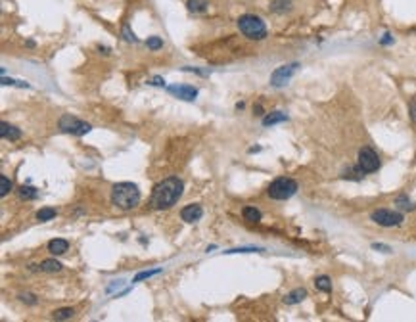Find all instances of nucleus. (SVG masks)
I'll list each match as a JSON object with an SVG mask.
<instances>
[{"mask_svg":"<svg viewBox=\"0 0 416 322\" xmlns=\"http://www.w3.org/2000/svg\"><path fill=\"white\" fill-rule=\"evenodd\" d=\"M408 115H410V121L416 123V98L408 102Z\"/></svg>","mask_w":416,"mask_h":322,"instance_id":"nucleus-31","label":"nucleus"},{"mask_svg":"<svg viewBox=\"0 0 416 322\" xmlns=\"http://www.w3.org/2000/svg\"><path fill=\"white\" fill-rule=\"evenodd\" d=\"M0 129H2V131H0V136H2V138H8V140H12V142L21 138V131H19L18 127L8 125L6 121L0 123Z\"/></svg>","mask_w":416,"mask_h":322,"instance_id":"nucleus-12","label":"nucleus"},{"mask_svg":"<svg viewBox=\"0 0 416 322\" xmlns=\"http://www.w3.org/2000/svg\"><path fill=\"white\" fill-rule=\"evenodd\" d=\"M297 183H295L294 178H290V176H278V178H274L272 183H270V186L267 188V196H269L270 200H278V201H284V200H290L292 196H295V192H297Z\"/></svg>","mask_w":416,"mask_h":322,"instance_id":"nucleus-4","label":"nucleus"},{"mask_svg":"<svg viewBox=\"0 0 416 322\" xmlns=\"http://www.w3.org/2000/svg\"><path fill=\"white\" fill-rule=\"evenodd\" d=\"M19 198L21 200H37L39 198V190L33 186H21L19 188Z\"/></svg>","mask_w":416,"mask_h":322,"instance_id":"nucleus-22","label":"nucleus"},{"mask_svg":"<svg viewBox=\"0 0 416 322\" xmlns=\"http://www.w3.org/2000/svg\"><path fill=\"white\" fill-rule=\"evenodd\" d=\"M121 35H123V39L127 41V43H138V39L134 37V33H130V27L125 23L123 25V31H121Z\"/></svg>","mask_w":416,"mask_h":322,"instance_id":"nucleus-28","label":"nucleus"},{"mask_svg":"<svg viewBox=\"0 0 416 322\" xmlns=\"http://www.w3.org/2000/svg\"><path fill=\"white\" fill-rule=\"evenodd\" d=\"M288 121V115L284 112H270V114L263 115V125L265 127H272V125H278V123Z\"/></svg>","mask_w":416,"mask_h":322,"instance_id":"nucleus-14","label":"nucleus"},{"mask_svg":"<svg viewBox=\"0 0 416 322\" xmlns=\"http://www.w3.org/2000/svg\"><path fill=\"white\" fill-rule=\"evenodd\" d=\"M58 127H60L61 132H70V134H75V136H83V134L92 131V127L88 123L81 121L73 115H61Z\"/></svg>","mask_w":416,"mask_h":322,"instance_id":"nucleus-7","label":"nucleus"},{"mask_svg":"<svg viewBox=\"0 0 416 322\" xmlns=\"http://www.w3.org/2000/svg\"><path fill=\"white\" fill-rule=\"evenodd\" d=\"M182 188L184 184L179 176H169L161 183H157L152 190V198H150V203L152 207L156 209H169L173 207L177 201L181 200L182 196Z\"/></svg>","mask_w":416,"mask_h":322,"instance_id":"nucleus-1","label":"nucleus"},{"mask_svg":"<svg viewBox=\"0 0 416 322\" xmlns=\"http://www.w3.org/2000/svg\"><path fill=\"white\" fill-rule=\"evenodd\" d=\"M370 219H372V223L380 225V227H386V228L401 227V225H403V221H405L403 213L393 211V209H376V211H372Z\"/></svg>","mask_w":416,"mask_h":322,"instance_id":"nucleus-5","label":"nucleus"},{"mask_svg":"<svg viewBox=\"0 0 416 322\" xmlns=\"http://www.w3.org/2000/svg\"><path fill=\"white\" fill-rule=\"evenodd\" d=\"M186 8L190 10L192 14H203L209 8L207 0H186Z\"/></svg>","mask_w":416,"mask_h":322,"instance_id":"nucleus-18","label":"nucleus"},{"mask_svg":"<svg viewBox=\"0 0 416 322\" xmlns=\"http://www.w3.org/2000/svg\"><path fill=\"white\" fill-rule=\"evenodd\" d=\"M364 171L359 167V163H357L355 167H349L345 173H341V178H345V181H363L364 176Z\"/></svg>","mask_w":416,"mask_h":322,"instance_id":"nucleus-17","label":"nucleus"},{"mask_svg":"<svg viewBox=\"0 0 416 322\" xmlns=\"http://www.w3.org/2000/svg\"><path fill=\"white\" fill-rule=\"evenodd\" d=\"M39 269L43 270V272H60V270L63 269V265H61L60 261H56V259H44V261L39 265Z\"/></svg>","mask_w":416,"mask_h":322,"instance_id":"nucleus-19","label":"nucleus"},{"mask_svg":"<svg viewBox=\"0 0 416 322\" xmlns=\"http://www.w3.org/2000/svg\"><path fill=\"white\" fill-rule=\"evenodd\" d=\"M54 217H56V209L54 207H43L37 213V219H39L41 223H48V221H52Z\"/></svg>","mask_w":416,"mask_h":322,"instance_id":"nucleus-23","label":"nucleus"},{"mask_svg":"<svg viewBox=\"0 0 416 322\" xmlns=\"http://www.w3.org/2000/svg\"><path fill=\"white\" fill-rule=\"evenodd\" d=\"M146 44L150 50H159V48L163 46V39H159V37H150V39L146 41Z\"/></svg>","mask_w":416,"mask_h":322,"instance_id":"nucleus-27","label":"nucleus"},{"mask_svg":"<svg viewBox=\"0 0 416 322\" xmlns=\"http://www.w3.org/2000/svg\"><path fill=\"white\" fill-rule=\"evenodd\" d=\"M253 114L263 115V105H261V104H257V105H255V108H253Z\"/></svg>","mask_w":416,"mask_h":322,"instance_id":"nucleus-35","label":"nucleus"},{"mask_svg":"<svg viewBox=\"0 0 416 322\" xmlns=\"http://www.w3.org/2000/svg\"><path fill=\"white\" fill-rule=\"evenodd\" d=\"M357 161H359V167H361L366 174L376 173V171L380 169V165H382L380 156H378V154H376L370 146H363V148L359 150V157H357Z\"/></svg>","mask_w":416,"mask_h":322,"instance_id":"nucleus-6","label":"nucleus"},{"mask_svg":"<svg viewBox=\"0 0 416 322\" xmlns=\"http://www.w3.org/2000/svg\"><path fill=\"white\" fill-rule=\"evenodd\" d=\"M246 252H263V247H255V245H248V247H236V249H228L226 255H232V253H246Z\"/></svg>","mask_w":416,"mask_h":322,"instance_id":"nucleus-29","label":"nucleus"},{"mask_svg":"<svg viewBox=\"0 0 416 322\" xmlns=\"http://www.w3.org/2000/svg\"><path fill=\"white\" fill-rule=\"evenodd\" d=\"M203 217V209L199 207L198 203H190V205H186V207L181 209V219L184 221V223H196V221H199V219Z\"/></svg>","mask_w":416,"mask_h":322,"instance_id":"nucleus-10","label":"nucleus"},{"mask_svg":"<svg viewBox=\"0 0 416 322\" xmlns=\"http://www.w3.org/2000/svg\"><path fill=\"white\" fill-rule=\"evenodd\" d=\"M10 192H12V181H10L8 176H0V196L4 198V196H8Z\"/></svg>","mask_w":416,"mask_h":322,"instance_id":"nucleus-25","label":"nucleus"},{"mask_svg":"<svg viewBox=\"0 0 416 322\" xmlns=\"http://www.w3.org/2000/svg\"><path fill=\"white\" fill-rule=\"evenodd\" d=\"M73 314H75V311L67 307V309H58V311H54L52 318L54 320H67V318H71Z\"/></svg>","mask_w":416,"mask_h":322,"instance_id":"nucleus-24","label":"nucleus"},{"mask_svg":"<svg viewBox=\"0 0 416 322\" xmlns=\"http://www.w3.org/2000/svg\"><path fill=\"white\" fill-rule=\"evenodd\" d=\"M161 272V269H152V270H142V272H138L134 278H132V282L136 284V282H140V280H146L150 278V276H156V274H159Z\"/></svg>","mask_w":416,"mask_h":322,"instance_id":"nucleus-26","label":"nucleus"},{"mask_svg":"<svg viewBox=\"0 0 416 322\" xmlns=\"http://www.w3.org/2000/svg\"><path fill=\"white\" fill-rule=\"evenodd\" d=\"M18 299L27 305H37V296H33V294H19Z\"/></svg>","mask_w":416,"mask_h":322,"instance_id":"nucleus-30","label":"nucleus"},{"mask_svg":"<svg viewBox=\"0 0 416 322\" xmlns=\"http://www.w3.org/2000/svg\"><path fill=\"white\" fill-rule=\"evenodd\" d=\"M395 205H397L399 209H403V211H412V209H414V203L408 200L407 194L397 196V198H395Z\"/></svg>","mask_w":416,"mask_h":322,"instance_id":"nucleus-21","label":"nucleus"},{"mask_svg":"<svg viewBox=\"0 0 416 322\" xmlns=\"http://www.w3.org/2000/svg\"><path fill=\"white\" fill-rule=\"evenodd\" d=\"M67 249H70V242H67V240H63V238H54V240L48 242V252L52 253L54 257H56V255H63V253H67Z\"/></svg>","mask_w":416,"mask_h":322,"instance_id":"nucleus-11","label":"nucleus"},{"mask_svg":"<svg viewBox=\"0 0 416 322\" xmlns=\"http://www.w3.org/2000/svg\"><path fill=\"white\" fill-rule=\"evenodd\" d=\"M294 6V0H272L270 2V10L274 14H286Z\"/></svg>","mask_w":416,"mask_h":322,"instance_id":"nucleus-15","label":"nucleus"},{"mask_svg":"<svg viewBox=\"0 0 416 322\" xmlns=\"http://www.w3.org/2000/svg\"><path fill=\"white\" fill-rule=\"evenodd\" d=\"M372 249L374 252H382V253H393V249L386 244H372Z\"/></svg>","mask_w":416,"mask_h":322,"instance_id":"nucleus-32","label":"nucleus"},{"mask_svg":"<svg viewBox=\"0 0 416 322\" xmlns=\"http://www.w3.org/2000/svg\"><path fill=\"white\" fill-rule=\"evenodd\" d=\"M244 105H246L244 102H240V104H236V110H244Z\"/></svg>","mask_w":416,"mask_h":322,"instance_id":"nucleus-36","label":"nucleus"},{"mask_svg":"<svg viewBox=\"0 0 416 322\" xmlns=\"http://www.w3.org/2000/svg\"><path fill=\"white\" fill-rule=\"evenodd\" d=\"M148 85H154V87H165V81H163L161 77H159V75H157V77L152 79V81H150Z\"/></svg>","mask_w":416,"mask_h":322,"instance_id":"nucleus-34","label":"nucleus"},{"mask_svg":"<svg viewBox=\"0 0 416 322\" xmlns=\"http://www.w3.org/2000/svg\"><path fill=\"white\" fill-rule=\"evenodd\" d=\"M315 288H317L319 292L330 294V292H332V280H330V276H326V274L317 276V280H315Z\"/></svg>","mask_w":416,"mask_h":322,"instance_id":"nucleus-20","label":"nucleus"},{"mask_svg":"<svg viewBox=\"0 0 416 322\" xmlns=\"http://www.w3.org/2000/svg\"><path fill=\"white\" fill-rule=\"evenodd\" d=\"M238 29L240 33L246 35L252 41H263L267 37V25L259 16H253V14H244L238 19Z\"/></svg>","mask_w":416,"mask_h":322,"instance_id":"nucleus-3","label":"nucleus"},{"mask_svg":"<svg viewBox=\"0 0 416 322\" xmlns=\"http://www.w3.org/2000/svg\"><path fill=\"white\" fill-rule=\"evenodd\" d=\"M305 297H307V290H305V288H295V290H292L288 296H284V303L297 305V303H301Z\"/></svg>","mask_w":416,"mask_h":322,"instance_id":"nucleus-13","label":"nucleus"},{"mask_svg":"<svg viewBox=\"0 0 416 322\" xmlns=\"http://www.w3.org/2000/svg\"><path fill=\"white\" fill-rule=\"evenodd\" d=\"M395 41H393V37H391V33H384V37L380 39V44H384V46H390V44H393Z\"/></svg>","mask_w":416,"mask_h":322,"instance_id":"nucleus-33","label":"nucleus"},{"mask_svg":"<svg viewBox=\"0 0 416 322\" xmlns=\"http://www.w3.org/2000/svg\"><path fill=\"white\" fill-rule=\"evenodd\" d=\"M299 63H288V65H282L274 69V73L270 75V85L274 88H280V87H286L288 81L294 77V73L297 71Z\"/></svg>","mask_w":416,"mask_h":322,"instance_id":"nucleus-8","label":"nucleus"},{"mask_svg":"<svg viewBox=\"0 0 416 322\" xmlns=\"http://www.w3.org/2000/svg\"><path fill=\"white\" fill-rule=\"evenodd\" d=\"M167 90L184 102H194L198 98V88L192 87V85H171V87H167Z\"/></svg>","mask_w":416,"mask_h":322,"instance_id":"nucleus-9","label":"nucleus"},{"mask_svg":"<svg viewBox=\"0 0 416 322\" xmlns=\"http://www.w3.org/2000/svg\"><path fill=\"white\" fill-rule=\"evenodd\" d=\"M242 215H244V219L250 221V223H259L261 217H263V213H261L255 205H246V207L242 209Z\"/></svg>","mask_w":416,"mask_h":322,"instance_id":"nucleus-16","label":"nucleus"},{"mask_svg":"<svg viewBox=\"0 0 416 322\" xmlns=\"http://www.w3.org/2000/svg\"><path fill=\"white\" fill-rule=\"evenodd\" d=\"M112 203L121 211L134 209L140 203V190L132 183H117L112 186Z\"/></svg>","mask_w":416,"mask_h":322,"instance_id":"nucleus-2","label":"nucleus"}]
</instances>
